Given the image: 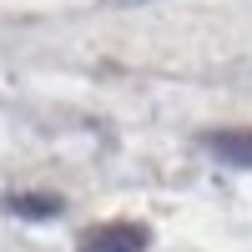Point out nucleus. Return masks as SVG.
<instances>
[{
	"label": "nucleus",
	"instance_id": "nucleus-2",
	"mask_svg": "<svg viewBox=\"0 0 252 252\" xmlns=\"http://www.w3.org/2000/svg\"><path fill=\"white\" fill-rule=\"evenodd\" d=\"M207 152L227 166H252V126H232V131H207Z\"/></svg>",
	"mask_w": 252,
	"mask_h": 252
},
{
	"label": "nucleus",
	"instance_id": "nucleus-1",
	"mask_svg": "<svg viewBox=\"0 0 252 252\" xmlns=\"http://www.w3.org/2000/svg\"><path fill=\"white\" fill-rule=\"evenodd\" d=\"M152 247V232L141 222H106V227H91L81 232L76 252H146Z\"/></svg>",
	"mask_w": 252,
	"mask_h": 252
},
{
	"label": "nucleus",
	"instance_id": "nucleus-4",
	"mask_svg": "<svg viewBox=\"0 0 252 252\" xmlns=\"http://www.w3.org/2000/svg\"><path fill=\"white\" fill-rule=\"evenodd\" d=\"M106 5H146V0H106Z\"/></svg>",
	"mask_w": 252,
	"mask_h": 252
},
{
	"label": "nucleus",
	"instance_id": "nucleus-3",
	"mask_svg": "<svg viewBox=\"0 0 252 252\" xmlns=\"http://www.w3.org/2000/svg\"><path fill=\"white\" fill-rule=\"evenodd\" d=\"M5 212L31 217V222H46V217H61V212H66V202H61V197H46V192H10V197H5Z\"/></svg>",
	"mask_w": 252,
	"mask_h": 252
}]
</instances>
